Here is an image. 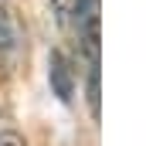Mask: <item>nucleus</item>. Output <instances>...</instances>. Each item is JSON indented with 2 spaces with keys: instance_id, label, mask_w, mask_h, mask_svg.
Segmentation results:
<instances>
[{
  "instance_id": "f03ea898",
  "label": "nucleus",
  "mask_w": 146,
  "mask_h": 146,
  "mask_svg": "<svg viewBox=\"0 0 146 146\" xmlns=\"http://www.w3.org/2000/svg\"><path fill=\"white\" fill-rule=\"evenodd\" d=\"M48 82H51V92L58 95V102L68 106L72 95H75V72H72V65H68V58L61 51H54L48 58Z\"/></svg>"
},
{
  "instance_id": "7ed1b4c3",
  "label": "nucleus",
  "mask_w": 146,
  "mask_h": 146,
  "mask_svg": "<svg viewBox=\"0 0 146 146\" xmlns=\"http://www.w3.org/2000/svg\"><path fill=\"white\" fill-rule=\"evenodd\" d=\"M0 146H27V143H24V136H21V133L3 129V133H0Z\"/></svg>"
},
{
  "instance_id": "f257e3e1",
  "label": "nucleus",
  "mask_w": 146,
  "mask_h": 146,
  "mask_svg": "<svg viewBox=\"0 0 146 146\" xmlns=\"http://www.w3.org/2000/svg\"><path fill=\"white\" fill-rule=\"evenodd\" d=\"M72 24H75L78 48L88 58V68H99V0H75Z\"/></svg>"
}]
</instances>
